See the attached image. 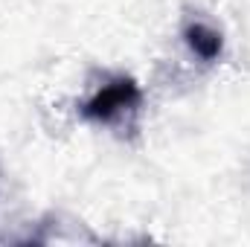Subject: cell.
Instances as JSON below:
<instances>
[{
    "instance_id": "6da1fadb",
    "label": "cell",
    "mask_w": 250,
    "mask_h": 247,
    "mask_svg": "<svg viewBox=\"0 0 250 247\" xmlns=\"http://www.w3.org/2000/svg\"><path fill=\"white\" fill-rule=\"evenodd\" d=\"M140 102H143L140 84L128 76H117L82 105V117L90 123H117L125 114H134Z\"/></svg>"
},
{
    "instance_id": "7a4b0ae2",
    "label": "cell",
    "mask_w": 250,
    "mask_h": 247,
    "mask_svg": "<svg viewBox=\"0 0 250 247\" xmlns=\"http://www.w3.org/2000/svg\"><path fill=\"white\" fill-rule=\"evenodd\" d=\"M184 41L201 62H215L221 56V50H224L221 32L212 29L209 23H201V21H192V23L184 26Z\"/></svg>"
}]
</instances>
